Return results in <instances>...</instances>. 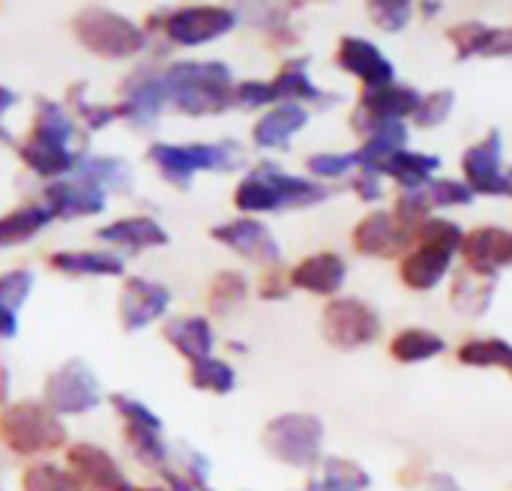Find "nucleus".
<instances>
[{
	"label": "nucleus",
	"instance_id": "nucleus-1",
	"mask_svg": "<svg viewBox=\"0 0 512 491\" xmlns=\"http://www.w3.org/2000/svg\"><path fill=\"white\" fill-rule=\"evenodd\" d=\"M330 198V189L318 180L288 174L282 165L264 159L258 162L234 189V207L246 216L255 213H279V210H303Z\"/></svg>",
	"mask_w": 512,
	"mask_h": 491
},
{
	"label": "nucleus",
	"instance_id": "nucleus-2",
	"mask_svg": "<svg viewBox=\"0 0 512 491\" xmlns=\"http://www.w3.org/2000/svg\"><path fill=\"white\" fill-rule=\"evenodd\" d=\"M168 105L189 117L222 114L234 105V75L219 60H177L165 72Z\"/></svg>",
	"mask_w": 512,
	"mask_h": 491
},
{
	"label": "nucleus",
	"instance_id": "nucleus-3",
	"mask_svg": "<svg viewBox=\"0 0 512 491\" xmlns=\"http://www.w3.org/2000/svg\"><path fill=\"white\" fill-rule=\"evenodd\" d=\"M462 237L465 234H462V228L453 219L429 216L420 225L411 252L399 264L402 282L411 291H432V288H438L441 279L450 273V264H453L456 252L462 249Z\"/></svg>",
	"mask_w": 512,
	"mask_h": 491
},
{
	"label": "nucleus",
	"instance_id": "nucleus-4",
	"mask_svg": "<svg viewBox=\"0 0 512 491\" xmlns=\"http://www.w3.org/2000/svg\"><path fill=\"white\" fill-rule=\"evenodd\" d=\"M147 159L156 165V171L162 174L165 183L177 186V189H189L195 174L201 171H237L246 156L243 147L237 141H216V144H168V141H156L147 150Z\"/></svg>",
	"mask_w": 512,
	"mask_h": 491
},
{
	"label": "nucleus",
	"instance_id": "nucleus-5",
	"mask_svg": "<svg viewBox=\"0 0 512 491\" xmlns=\"http://www.w3.org/2000/svg\"><path fill=\"white\" fill-rule=\"evenodd\" d=\"M66 426L45 402H12L0 411V441L15 456H45L66 444Z\"/></svg>",
	"mask_w": 512,
	"mask_h": 491
},
{
	"label": "nucleus",
	"instance_id": "nucleus-6",
	"mask_svg": "<svg viewBox=\"0 0 512 491\" xmlns=\"http://www.w3.org/2000/svg\"><path fill=\"white\" fill-rule=\"evenodd\" d=\"M72 33L87 51L105 60H123V57L141 54L147 45L144 27H138L126 15L111 12L105 6H84L72 18Z\"/></svg>",
	"mask_w": 512,
	"mask_h": 491
},
{
	"label": "nucleus",
	"instance_id": "nucleus-7",
	"mask_svg": "<svg viewBox=\"0 0 512 491\" xmlns=\"http://www.w3.org/2000/svg\"><path fill=\"white\" fill-rule=\"evenodd\" d=\"M261 444L267 456L288 468H315L321 465L324 423L315 414H282L264 426Z\"/></svg>",
	"mask_w": 512,
	"mask_h": 491
},
{
	"label": "nucleus",
	"instance_id": "nucleus-8",
	"mask_svg": "<svg viewBox=\"0 0 512 491\" xmlns=\"http://www.w3.org/2000/svg\"><path fill=\"white\" fill-rule=\"evenodd\" d=\"M150 24H159V30L183 48L207 45L237 27V12L231 6H183L168 15H153Z\"/></svg>",
	"mask_w": 512,
	"mask_h": 491
},
{
	"label": "nucleus",
	"instance_id": "nucleus-9",
	"mask_svg": "<svg viewBox=\"0 0 512 491\" xmlns=\"http://www.w3.org/2000/svg\"><path fill=\"white\" fill-rule=\"evenodd\" d=\"M321 336L339 351H357L381 336V318L369 303L357 297H336L324 309Z\"/></svg>",
	"mask_w": 512,
	"mask_h": 491
},
{
	"label": "nucleus",
	"instance_id": "nucleus-10",
	"mask_svg": "<svg viewBox=\"0 0 512 491\" xmlns=\"http://www.w3.org/2000/svg\"><path fill=\"white\" fill-rule=\"evenodd\" d=\"M42 402L48 411H54L57 417H78L93 411L102 396H99V381L96 375L81 363V360H69L60 369H54L45 378L42 387Z\"/></svg>",
	"mask_w": 512,
	"mask_h": 491
},
{
	"label": "nucleus",
	"instance_id": "nucleus-11",
	"mask_svg": "<svg viewBox=\"0 0 512 491\" xmlns=\"http://www.w3.org/2000/svg\"><path fill=\"white\" fill-rule=\"evenodd\" d=\"M462 174L474 195H512V174L504 171V135L489 129V135L462 153Z\"/></svg>",
	"mask_w": 512,
	"mask_h": 491
},
{
	"label": "nucleus",
	"instance_id": "nucleus-12",
	"mask_svg": "<svg viewBox=\"0 0 512 491\" xmlns=\"http://www.w3.org/2000/svg\"><path fill=\"white\" fill-rule=\"evenodd\" d=\"M120 96L123 99L114 108L117 117H123V120H129L132 126H141V129L156 123L162 108L168 105L165 78L153 66H138L135 72H129L123 87H120Z\"/></svg>",
	"mask_w": 512,
	"mask_h": 491
},
{
	"label": "nucleus",
	"instance_id": "nucleus-13",
	"mask_svg": "<svg viewBox=\"0 0 512 491\" xmlns=\"http://www.w3.org/2000/svg\"><path fill=\"white\" fill-rule=\"evenodd\" d=\"M210 237L222 246H228L231 252H237L240 258L246 261H255V264H264V267H279L282 261V249L273 237V231L252 219V216H240V219H231V222H222L216 228H210Z\"/></svg>",
	"mask_w": 512,
	"mask_h": 491
},
{
	"label": "nucleus",
	"instance_id": "nucleus-14",
	"mask_svg": "<svg viewBox=\"0 0 512 491\" xmlns=\"http://www.w3.org/2000/svg\"><path fill=\"white\" fill-rule=\"evenodd\" d=\"M417 234L402 228L393 216V210H375L369 216H363L351 234V246L357 255L366 258H396V255H408L414 246Z\"/></svg>",
	"mask_w": 512,
	"mask_h": 491
},
{
	"label": "nucleus",
	"instance_id": "nucleus-15",
	"mask_svg": "<svg viewBox=\"0 0 512 491\" xmlns=\"http://www.w3.org/2000/svg\"><path fill=\"white\" fill-rule=\"evenodd\" d=\"M420 99H423V93L417 87H408L399 81L384 84V87H363L360 102L351 114V126L414 117V111L420 108Z\"/></svg>",
	"mask_w": 512,
	"mask_h": 491
},
{
	"label": "nucleus",
	"instance_id": "nucleus-16",
	"mask_svg": "<svg viewBox=\"0 0 512 491\" xmlns=\"http://www.w3.org/2000/svg\"><path fill=\"white\" fill-rule=\"evenodd\" d=\"M69 471L84 491H132L135 486L126 480L114 456L96 444H72L66 450Z\"/></svg>",
	"mask_w": 512,
	"mask_h": 491
},
{
	"label": "nucleus",
	"instance_id": "nucleus-17",
	"mask_svg": "<svg viewBox=\"0 0 512 491\" xmlns=\"http://www.w3.org/2000/svg\"><path fill=\"white\" fill-rule=\"evenodd\" d=\"M462 261L465 270L483 279H498V273L512 264V231L504 228H474L462 237Z\"/></svg>",
	"mask_w": 512,
	"mask_h": 491
},
{
	"label": "nucleus",
	"instance_id": "nucleus-18",
	"mask_svg": "<svg viewBox=\"0 0 512 491\" xmlns=\"http://www.w3.org/2000/svg\"><path fill=\"white\" fill-rule=\"evenodd\" d=\"M42 204L51 210L54 219H81V216H99L105 210V192L84 180L81 174H69L63 180H54L42 192Z\"/></svg>",
	"mask_w": 512,
	"mask_h": 491
},
{
	"label": "nucleus",
	"instance_id": "nucleus-19",
	"mask_svg": "<svg viewBox=\"0 0 512 491\" xmlns=\"http://www.w3.org/2000/svg\"><path fill=\"white\" fill-rule=\"evenodd\" d=\"M168 306H171V291L165 285L132 276V279H126V285L120 291V306H117L120 324L129 333L144 330L153 321H159L168 312Z\"/></svg>",
	"mask_w": 512,
	"mask_h": 491
},
{
	"label": "nucleus",
	"instance_id": "nucleus-20",
	"mask_svg": "<svg viewBox=\"0 0 512 491\" xmlns=\"http://www.w3.org/2000/svg\"><path fill=\"white\" fill-rule=\"evenodd\" d=\"M336 66L360 78L363 87H384L396 81V66L384 57V51L360 36H342L336 48Z\"/></svg>",
	"mask_w": 512,
	"mask_h": 491
},
{
	"label": "nucleus",
	"instance_id": "nucleus-21",
	"mask_svg": "<svg viewBox=\"0 0 512 491\" xmlns=\"http://www.w3.org/2000/svg\"><path fill=\"white\" fill-rule=\"evenodd\" d=\"M441 168V159L438 156H429V153H417V150H393L387 156H381L378 162L360 168V171H369V174H378V177H393L399 183L402 192H420L432 183V174Z\"/></svg>",
	"mask_w": 512,
	"mask_h": 491
},
{
	"label": "nucleus",
	"instance_id": "nucleus-22",
	"mask_svg": "<svg viewBox=\"0 0 512 491\" xmlns=\"http://www.w3.org/2000/svg\"><path fill=\"white\" fill-rule=\"evenodd\" d=\"M345 279H348V264L336 252L309 255L297 267H291V273H288L291 288H300V291H309V294H318V297L339 294Z\"/></svg>",
	"mask_w": 512,
	"mask_h": 491
},
{
	"label": "nucleus",
	"instance_id": "nucleus-23",
	"mask_svg": "<svg viewBox=\"0 0 512 491\" xmlns=\"http://www.w3.org/2000/svg\"><path fill=\"white\" fill-rule=\"evenodd\" d=\"M81 150H72V147H60V144H51V141H42V138H33L27 135L21 144H18V159L42 180H63L69 177L78 162H81Z\"/></svg>",
	"mask_w": 512,
	"mask_h": 491
},
{
	"label": "nucleus",
	"instance_id": "nucleus-24",
	"mask_svg": "<svg viewBox=\"0 0 512 491\" xmlns=\"http://www.w3.org/2000/svg\"><path fill=\"white\" fill-rule=\"evenodd\" d=\"M162 336H165V342H168L180 357H186L189 363H198V360L213 357L216 336H213L210 321L201 318V315H177V318H171V321L162 327Z\"/></svg>",
	"mask_w": 512,
	"mask_h": 491
},
{
	"label": "nucleus",
	"instance_id": "nucleus-25",
	"mask_svg": "<svg viewBox=\"0 0 512 491\" xmlns=\"http://www.w3.org/2000/svg\"><path fill=\"white\" fill-rule=\"evenodd\" d=\"M309 123V111L303 105H291L282 102L276 108H270L252 129V141L264 150H285L291 144V138Z\"/></svg>",
	"mask_w": 512,
	"mask_h": 491
},
{
	"label": "nucleus",
	"instance_id": "nucleus-26",
	"mask_svg": "<svg viewBox=\"0 0 512 491\" xmlns=\"http://www.w3.org/2000/svg\"><path fill=\"white\" fill-rule=\"evenodd\" d=\"M96 237L102 243H111V246H126L129 252H141V249H159V246H168V231L150 219V216H126V219H117L105 228L96 231Z\"/></svg>",
	"mask_w": 512,
	"mask_h": 491
},
{
	"label": "nucleus",
	"instance_id": "nucleus-27",
	"mask_svg": "<svg viewBox=\"0 0 512 491\" xmlns=\"http://www.w3.org/2000/svg\"><path fill=\"white\" fill-rule=\"evenodd\" d=\"M306 69H309V57H291L282 63V69L270 81L276 102H291V105H300V102H318L321 105L324 102V105H330L339 99L336 93H324L321 87H315Z\"/></svg>",
	"mask_w": 512,
	"mask_h": 491
},
{
	"label": "nucleus",
	"instance_id": "nucleus-28",
	"mask_svg": "<svg viewBox=\"0 0 512 491\" xmlns=\"http://www.w3.org/2000/svg\"><path fill=\"white\" fill-rule=\"evenodd\" d=\"M51 222H54V216L45 204H24L6 216H0V249H12V246L33 240Z\"/></svg>",
	"mask_w": 512,
	"mask_h": 491
},
{
	"label": "nucleus",
	"instance_id": "nucleus-29",
	"mask_svg": "<svg viewBox=\"0 0 512 491\" xmlns=\"http://www.w3.org/2000/svg\"><path fill=\"white\" fill-rule=\"evenodd\" d=\"M75 174H81L84 180H90L93 186H99L102 192H129L132 189V165L126 159L117 156H81Z\"/></svg>",
	"mask_w": 512,
	"mask_h": 491
},
{
	"label": "nucleus",
	"instance_id": "nucleus-30",
	"mask_svg": "<svg viewBox=\"0 0 512 491\" xmlns=\"http://www.w3.org/2000/svg\"><path fill=\"white\" fill-rule=\"evenodd\" d=\"M33 138L60 144V147H72L75 141V117L54 99H36V114H33V126H30Z\"/></svg>",
	"mask_w": 512,
	"mask_h": 491
},
{
	"label": "nucleus",
	"instance_id": "nucleus-31",
	"mask_svg": "<svg viewBox=\"0 0 512 491\" xmlns=\"http://www.w3.org/2000/svg\"><path fill=\"white\" fill-rule=\"evenodd\" d=\"M372 477L351 459H324L321 471L306 483L303 491H366Z\"/></svg>",
	"mask_w": 512,
	"mask_h": 491
},
{
	"label": "nucleus",
	"instance_id": "nucleus-32",
	"mask_svg": "<svg viewBox=\"0 0 512 491\" xmlns=\"http://www.w3.org/2000/svg\"><path fill=\"white\" fill-rule=\"evenodd\" d=\"M48 264L63 276H123V261L111 252H54Z\"/></svg>",
	"mask_w": 512,
	"mask_h": 491
},
{
	"label": "nucleus",
	"instance_id": "nucleus-33",
	"mask_svg": "<svg viewBox=\"0 0 512 491\" xmlns=\"http://www.w3.org/2000/svg\"><path fill=\"white\" fill-rule=\"evenodd\" d=\"M444 351H447V342L438 333L423 330V327H408V330L396 333L393 342H390V357L396 363H405V366L432 360V357H438Z\"/></svg>",
	"mask_w": 512,
	"mask_h": 491
},
{
	"label": "nucleus",
	"instance_id": "nucleus-34",
	"mask_svg": "<svg viewBox=\"0 0 512 491\" xmlns=\"http://www.w3.org/2000/svg\"><path fill=\"white\" fill-rule=\"evenodd\" d=\"M495 282L498 279H483L474 276L471 270L462 267V273L453 279V309L465 312V315H483L492 306V294H495Z\"/></svg>",
	"mask_w": 512,
	"mask_h": 491
},
{
	"label": "nucleus",
	"instance_id": "nucleus-35",
	"mask_svg": "<svg viewBox=\"0 0 512 491\" xmlns=\"http://www.w3.org/2000/svg\"><path fill=\"white\" fill-rule=\"evenodd\" d=\"M123 441L129 447V453L144 465V468H165V462L171 459V450L162 438V432L156 429H144V426H123Z\"/></svg>",
	"mask_w": 512,
	"mask_h": 491
},
{
	"label": "nucleus",
	"instance_id": "nucleus-36",
	"mask_svg": "<svg viewBox=\"0 0 512 491\" xmlns=\"http://www.w3.org/2000/svg\"><path fill=\"white\" fill-rule=\"evenodd\" d=\"M459 363L462 366H471V369H507L512 363V345L498 339V336H489V339H468L459 351H456Z\"/></svg>",
	"mask_w": 512,
	"mask_h": 491
},
{
	"label": "nucleus",
	"instance_id": "nucleus-37",
	"mask_svg": "<svg viewBox=\"0 0 512 491\" xmlns=\"http://www.w3.org/2000/svg\"><path fill=\"white\" fill-rule=\"evenodd\" d=\"M189 381H192L195 390L228 396L234 390V384H237V375H234V369L225 360L207 357V360H198V363L189 366Z\"/></svg>",
	"mask_w": 512,
	"mask_h": 491
},
{
	"label": "nucleus",
	"instance_id": "nucleus-38",
	"mask_svg": "<svg viewBox=\"0 0 512 491\" xmlns=\"http://www.w3.org/2000/svg\"><path fill=\"white\" fill-rule=\"evenodd\" d=\"M246 297H249V282H246V276L237 273V270H222V273L210 282V297H207V303H210V309H213L216 315H228V312H231L234 306H240Z\"/></svg>",
	"mask_w": 512,
	"mask_h": 491
},
{
	"label": "nucleus",
	"instance_id": "nucleus-39",
	"mask_svg": "<svg viewBox=\"0 0 512 491\" xmlns=\"http://www.w3.org/2000/svg\"><path fill=\"white\" fill-rule=\"evenodd\" d=\"M21 491H84L69 468H57L51 462L30 465L21 477Z\"/></svg>",
	"mask_w": 512,
	"mask_h": 491
},
{
	"label": "nucleus",
	"instance_id": "nucleus-40",
	"mask_svg": "<svg viewBox=\"0 0 512 491\" xmlns=\"http://www.w3.org/2000/svg\"><path fill=\"white\" fill-rule=\"evenodd\" d=\"M447 39L456 45L459 51V60H468V57H483L486 54V45L492 39V27L483 24V21H465V24H453L447 30Z\"/></svg>",
	"mask_w": 512,
	"mask_h": 491
},
{
	"label": "nucleus",
	"instance_id": "nucleus-41",
	"mask_svg": "<svg viewBox=\"0 0 512 491\" xmlns=\"http://www.w3.org/2000/svg\"><path fill=\"white\" fill-rule=\"evenodd\" d=\"M84 93H87V84H84V81H78L75 87H69V93H66L69 114L81 117V120H84V126H87L90 132H99V129H105V126L117 117V111H114V108H108V105L87 102V99H84Z\"/></svg>",
	"mask_w": 512,
	"mask_h": 491
},
{
	"label": "nucleus",
	"instance_id": "nucleus-42",
	"mask_svg": "<svg viewBox=\"0 0 512 491\" xmlns=\"http://www.w3.org/2000/svg\"><path fill=\"white\" fill-rule=\"evenodd\" d=\"M366 12L384 33H402L408 27V21L414 18V3H408V0H369Z\"/></svg>",
	"mask_w": 512,
	"mask_h": 491
},
{
	"label": "nucleus",
	"instance_id": "nucleus-43",
	"mask_svg": "<svg viewBox=\"0 0 512 491\" xmlns=\"http://www.w3.org/2000/svg\"><path fill=\"white\" fill-rule=\"evenodd\" d=\"M453 105H456V90L453 87H441V90H432L420 99V108L414 111V123L420 129H432V126H441L450 114H453Z\"/></svg>",
	"mask_w": 512,
	"mask_h": 491
},
{
	"label": "nucleus",
	"instance_id": "nucleus-44",
	"mask_svg": "<svg viewBox=\"0 0 512 491\" xmlns=\"http://www.w3.org/2000/svg\"><path fill=\"white\" fill-rule=\"evenodd\" d=\"M33 282H36V276L27 267H18V270L3 273L0 276V306L18 315V309L27 303V297L33 291Z\"/></svg>",
	"mask_w": 512,
	"mask_h": 491
},
{
	"label": "nucleus",
	"instance_id": "nucleus-45",
	"mask_svg": "<svg viewBox=\"0 0 512 491\" xmlns=\"http://www.w3.org/2000/svg\"><path fill=\"white\" fill-rule=\"evenodd\" d=\"M429 207H468L474 201V192L465 180H432L423 189Z\"/></svg>",
	"mask_w": 512,
	"mask_h": 491
},
{
	"label": "nucleus",
	"instance_id": "nucleus-46",
	"mask_svg": "<svg viewBox=\"0 0 512 491\" xmlns=\"http://www.w3.org/2000/svg\"><path fill=\"white\" fill-rule=\"evenodd\" d=\"M306 168L318 180L321 177L333 180V177H342V174H351L354 168H360V156H357V150L354 153H315V156H309Z\"/></svg>",
	"mask_w": 512,
	"mask_h": 491
},
{
	"label": "nucleus",
	"instance_id": "nucleus-47",
	"mask_svg": "<svg viewBox=\"0 0 512 491\" xmlns=\"http://www.w3.org/2000/svg\"><path fill=\"white\" fill-rule=\"evenodd\" d=\"M111 405H114V411L123 417V423H132V426H144V429H156V432H162V420L144 405V402H138V399H132V396H126V393H111V399H108Z\"/></svg>",
	"mask_w": 512,
	"mask_h": 491
},
{
	"label": "nucleus",
	"instance_id": "nucleus-48",
	"mask_svg": "<svg viewBox=\"0 0 512 491\" xmlns=\"http://www.w3.org/2000/svg\"><path fill=\"white\" fill-rule=\"evenodd\" d=\"M276 102V93H273V84L270 81H240L234 84V105L240 108H264V105H273Z\"/></svg>",
	"mask_w": 512,
	"mask_h": 491
},
{
	"label": "nucleus",
	"instance_id": "nucleus-49",
	"mask_svg": "<svg viewBox=\"0 0 512 491\" xmlns=\"http://www.w3.org/2000/svg\"><path fill=\"white\" fill-rule=\"evenodd\" d=\"M288 291H291V282H288V276H285L279 267L267 270V273H264V279H261V285H258L261 300H285V297H288Z\"/></svg>",
	"mask_w": 512,
	"mask_h": 491
},
{
	"label": "nucleus",
	"instance_id": "nucleus-50",
	"mask_svg": "<svg viewBox=\"0 0 512 491\" xmlns=\"http://www.w3.org/2000/svg\"><path fill=\"white\" fill-rule=\"evenodd\" d=\"M354 192L360 195V201L372 204V201H381L384 198V186H381V177L378 174H369V171H360L354 177Z\"/></svg>",
	"mask_w": 512,
	"mask_h": 491
},
{
	"label": "nucleus",
	"instance_id": "nucleus-51",
	"mask_svg": "<svg viewBox=\"0 0 512 491\" xmlns=\"http://www.w3.org/2000/svg\"><path fill=\"white\" fill-rule=\"evenodd\" d=\"M483 57H512V27H492V39Z\"/></svg>",
	"mask_w": 512,
	"mask_h": 491
},
{
	"label": "nucleus",
	"instance_id": "nucleus-52",
	"mask_svg": "<svg viewBox=\"0 0 512 491\" xmlns=\"http://www.w3.org/2000/svg\"><path fill=\"white\" fill-rule=\"evenodd\" d=\"M162 480H165L168 491H198L183 474H177L174 468H162Z\"/></svg>",
	"mask_w": 512,
	"mask_h": 491
},
{
	"label": "nucleus",
	"instance_id": "nucleus-53",
	"mask_svg": "<svg viewBox=\"0 0 512 491\" xmlns=\"http://www.w3.org/2000/svg\"><path fill=\"white\" fill-rule=\"evenodd\" d=\"M15 333H18V318H15V312H9V309L0 306V339H15Z\"/></svg>",
	"mask_w": 512,
	"mask_h": 491
},
{
	"label": "nucleus",
	"instance_id": "nucleus-54",
	"mask_svg": "<svg viewBox=\"0 0 512 491\" xmlns=\"http://www.w3.org/2000/svg\"><path fill=\"white\" fill-rule=\"evenodd\" d=\"M15 99H18V96H15L9 87H3V84H0V120H3V114L15 105ZM0 141H9V132L3 129V123H0Z\"/></svg>",
	"mask_w": 512,
	"mask_h": 491
},
{
	"label": "nucleus",
	"instance_id": "nucleus-55",
	"mask_svg": "<svg viewBox=\"0 0 512 491\" xmlns=\"http://www.w3.org/2000/svg\"><path fill=\"white\" fill-rule=\"evenodd\" d=\"M429 491H462V489L456 486V480H453V477L441 474V477H432V480H429Z\"/></svg>",
	"mask_w": 512,
	"mask_h": 491
},
{
	"label": "nucleus",
	"instance_id": "nucleus-56",
	"mask_svg": "<svg viewBox=\"0 0 512 491\" xmlns=\"http://www.w3.org/2000/svg\"><path fill=\"white\" fill-rule=\"evenodd\" d=\"M6 393H9V369L0 366V399H6Z\"/></svg>",
	"mask_w": 512,
	"mask_h": 491
},
{
	"label": "nucleus",
	"instance_id": "nucleus-57",
	"mask_svg": "<svg viewBox=\"0 0 512 491\" xmlns=\"http://www.w3.org/2000/svg\"><path fill=\"white\" fill-rule=\"evenodd\" d=\"M438 9H441V3H420V12H423L426 18H432Z\"/></svg>",
	"mask_w": 512,
	"mask_h": 491
},
{
	"label": "nucleus",
	"instance_id": "nucleus-58",
	"mask_svg": "<svg viewBox=\"0 0 512 491\" xmlns=\"http://www.w3.org/2000/svg\"><path fill=\"white\" fill-rule=\"evenodd\" d=\"M132 491H168V489H159V486H135Z\"/></svg>",
	"mask_w": 512,
	"mask_h": 491
},
{
	"label": "nucleus",
	"instance_id": "nucleus-59",
	"mask_svg": "<svg viewBox=\"0 0 512 491\" xmlns=\"http://www.w3.org/2000/svg\"><path fill=\"white\" fill-rule=\"evenodd\" d=\"M507 372H510V375H512V363H510V366H507Z\"/></svg>",
	"mask_w": 512,
	"mask_h": 491
},
{
	"label": "nucleus",
	"instance_id": "nucleus-60",
	"mask_svg": "<svg viewBox=\"0 0 512 491\" xmlns=\"http://www.w3.org/2000/svg\"><path fill=\"white\" fill-rule=\"evenodd\" d=\"M201 491H213V489H207V486H204V489H201Z\"/></svg>",
	"mask_w": 512,
	"mask_h": 491
}]
</instances>
